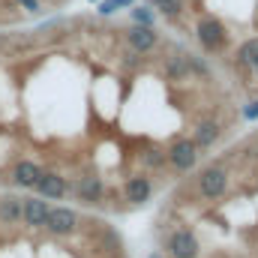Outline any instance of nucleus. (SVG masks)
Wrapping results in <instances>:
<instances>
[{
    "label": "nucleus",
    "instance_id": "9b49d317",
    "mask_svg": "<svg viewBox=\"0 0 258 258\" xmlns=\"http://www.w3.org/2000/svg\"><path fill=\"white\" fill-rule=\"evenodd\" d=\"M147 258H162V255H159V252H153V255H147Z\"/></svg>",
    "mask_w": 258,
    "mask_h": 258
},
{
    "label": "nucleus",
    "instance_id": "0eeeda50",
    "mask_svg": "<svg viewBox=\"0 0 258 258\" xmlns=\"http://www.w3.org/2000/svg\"><path fill=\"white\" fill-rule=\"evenodd\" d=\"M42 171H45V168H42L36 159H15L12 168H9V183L18 186V189H33L36 180L42 177Z\"/></svg>",
    "mask_w": 258,
    "mask_h": 258
},
{
    "label": "nucleus",
    "instance_id": "1a4fd4ad",
    "mask_svg": "<svg viewBox=\"0 0 258 258\" xmlns=\"http://www.w3.org/2000/svg\"><path fill=\"white\" fill-rule=\"evenodd\" d=\"M33 192L39 195V198H51V201H60V198L69 192V180H66L63 174H57V171H42V177L36 180Z\"/></svg>",
    "mask_w": 258,
    "mask_h": 258
},
{
    "label": "nucleus",
    "instance_id": "39448f33",
    "mask_svg": "<svg viewBox=\"0 0 258 258\" xmlns=\"http://www.w3.org/2000/svg\"><path fill=\"white\" fill-rule=\"evenodd\" d=\"M78 225H81V219H78V213H75L72 207H51V210H48L45 228H48L54 237H69V234H75Z\"/></svg>",
    "mask_w": 258,
    "mask_h": 258
},
{
    "label": "nucleus",
    "instance_id": "7ed1b4c3",
    "mask_svg": "<svg viewBox=\"0 0 258 258\" xmlns=\"http://www.w3.org/2000/svg\"><path fill=\"white\" fill-rule=\"evenodd\" d=\"M228 186H231V171L222 162H210V165H204L195 174V192H198V198H204V201L222 198V195L228 192Z\"/></svg>",
    "mask_w": 258,
    "mask_h": 258
},
{
    "label": "nucleus",
    "instance_id": "6e6552de",
    "mask_svg": "<svg viewBox=\"0 0 258 258\" xmlns=\"http://www.w3.org/2000/svg\"><path fill=\"white\" fill-rule=\"evenodd\" d=\"M48 210H51V204H48L45 198L30 195V198H24V204H21V222H24L30 231H39V228H45Z\"/></svg>",
    "mask_w": 258,
    "mask_h": 258
},
{
    "label": "nucleus",
    "instance_id": "423d86ee",
    "mask_svg": "<svg viewBox=\"0 0 258 258\" xmlns=\"http://www.w3.org/2000/svg\"><path fill=\"white\" fill-rule=\"evenodd\" d=\"M153 198V180L147 171H135L123 177V201L129 204H147Z\"/></svg>",
    "mask_w": 258,
    "mask_h": 258
},
{
    "label": "nucleus",
    "instance_id": "f257e3e1",
    "mask_svg": "<svg viewBox=\"0 0 258 258\" xmlns=\"http://www.w3.org/2000/svg\"><path fill=\"white\" fill-rule=\"evenodd\" d=\"M147 9L186 33L204 60L258 78V0H147Z\"/></svg>",
    "mask_w": 258,
    "mask_h": 258
},
{
    "label": "nucleus",
    "instance_id": "f03ea898",
    "mask_svg": "<svg viewBox=\"0 0 258 258\" xmlns=\"http://www.w3.org/2000/svg\"><path fill=\"white\" fill-rule=\"evenodd\" d=\"M72 0H0V27H15L21 21L39 18L51 9H63Z\"/></svg>",
    "mask_w": 258,
    "mask_h": 258
},
{
    "label": "nucleus",
    "instance_id": "20e7f679",
    "mask_svg": "<svg viewBox=\"0 0 258 258\" xmlns=\"http://www.w3.org/2000/svg\"><path fill=\"white\" fill-rule=\"evenodd\" d=\"M201 243L195 237L192 228H174L165 237V255L168 258H198Z\"/></svg>",
    "mask_w": 258,
    "mask_h": 258
},
{
    "label": "nucleus",
    "instance_id": "9d476101",
    "mask_svg": "<svg viewBox=\"0 0 258 258\" xmlns=\"http://www.w3.org/2000/svg\"><path fill=\"white\" fill-rule=\"evenodd\" d=\"M21 204H24V198H18V195H3V198H0V222H3V225H18V222H21Z\"/></svg>",
    "mask_w": 258,
    "mask_h": 258
}]
</instances>
